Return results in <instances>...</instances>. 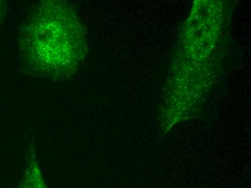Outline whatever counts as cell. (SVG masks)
<instances>
[{
    "label": "cell",
    "mask_w": 251,
    "mask_h": 188,
    "mask_svg": "<svg viewBox=\"0 0 251 188\" xmlns=\"http://www.w3.org/2000/svg\"><path fill=\"white\" fill-rule=\"evenodd\" d=\"M87 52L85 27L73 2L44 0L32 6L18 36V63L24 75L53 82L71 80Z\"/></svg>",
    "instance_id": "6da1fadb"
},
{
    "label": "cell",
    "mask_w": 251,
    "mask_h": 188,
    "mask_svg": "<svg viewBox=\"0 0 251 188\" xmlns=\"http://www.w3.org/2000/svg\"><path fill=\"white\" fill-rule=\"evenodd\" d=\"M6 11H7V7L4 1H0V27L4 21V17L6 15Z\"/></svg>",
    "instance_id": "7a4b0ae2"
}]
</instances>
